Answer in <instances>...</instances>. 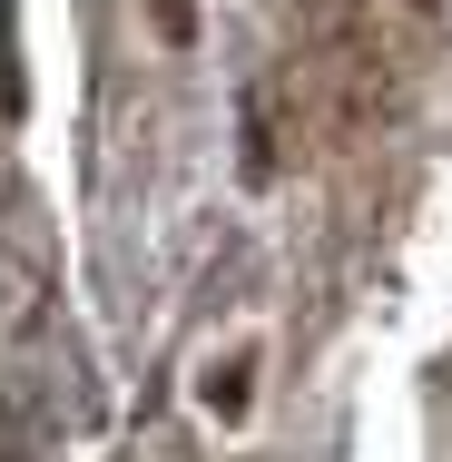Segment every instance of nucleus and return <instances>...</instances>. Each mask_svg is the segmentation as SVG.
<instances>
[{
    "mask_svg": "<svg viewBox=\"0 0 452 462\" xmlns=\"http://www.w3.org/2000/svg\"><path fill=\"white\" fill-rule=\"evenodd\" d=\"M0 462H10V403H0Z\"/></svg>",
    "mask_w": 452,
    "mask_h": 462,
    "instance_id": "nucleus-5",
    "label": "nucleus"
},
{
    "mask_svg": "<svg viewBox=\"0 0 452 462\" xmlns=\"http://www.w3.org/2000/svg\"><path fill=\"white\" fill-rule=\"evenodd\" d=\"M158 30H168V40L187 50V40H197V10H187V0H158Z\"/></svg>",
    "mask_w": 452,
    "mask_h": 462,
    "instance_id": "nucleus-4",
    "label": "nucleus"
},
{
    "mask_svg": "<svg viewBox=\"0 0 452 462\" xmlns=\"http://www.w3.org/2000/svg\"><path fill=\"white\" fill-rule=\"evenodd\" d=\"M30 108V79H20V10L0 0V118H20Z\"/></svg>",
    "mask_w": 452,
    "mask_h": 462,
    "instance_id": "nucleus-1",
    "label": "nucleus"
},
{
    "mask_svg": "<svg viewBox=\"0 0 452 462\" xmlns=\"http://www.w3.org/2000/svg\"><path fill=\"white\" fill-rule=\"evenodd\" d=\"M197 393H207V413H226V423H236V413H246V365H207Z\"/></svg>",
    "mask_w": 452,
    "mask_h": 462,
    "instance_id": "nucleus-3",
    "label": "nucleus"
},
{
    "mask_svg": "<svg viewBox=\"0 0 452 462\" xmlns=\"http://www.w3.org/2000/svg\"><path fill=\"white\" fill-rule=\"evenodd\" d=\"M246 178H275V118H266V89H246Z\"/></svg>",
    "mask_w": 452,
    "mask_h": 462,
    "instance_id": "nucleus-2",
    "label": "nucleus"
}]
</instances>
